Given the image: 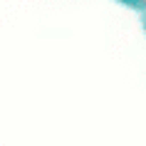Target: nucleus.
Listing matches in <instances>:
<instances>
[]
</instances>
